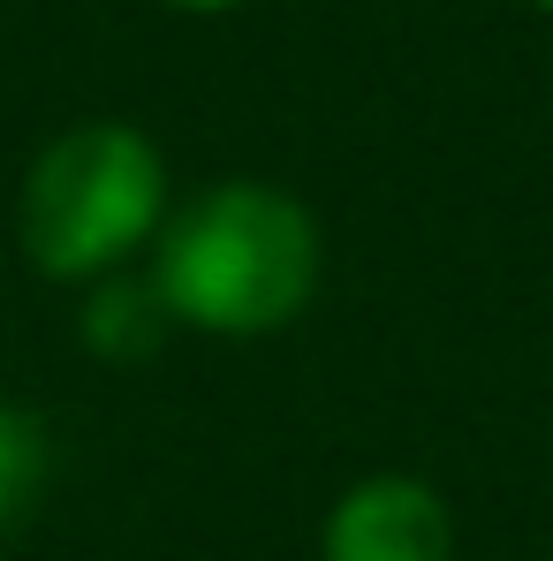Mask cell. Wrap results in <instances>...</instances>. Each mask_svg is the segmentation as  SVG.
Here are the masks:
<instances>
[{"instance_id": "obj_4", "label": "cell", "mask_w": 553, "mask_h": 561, "mask_svg": "<svg viewBox=\"0 0 553 561\" xmlns=\"http://www.w3.org/2000/svg\"><path fill=\"white\" fill-rule=\"evenodd\" d=\"M77 342L84 357L106 373H129V365H152L168 342H175V319L160 304V288L145 280V266L129 274H106L92 288H77Z\"/></svg>"}, {"instance_id": "obj_6", "label": "cell", "mask_w": 553, "mask_h": 561, "mask_svg": "<svg viewBox=\"0 0 553 561\" xmlns=\"http://www.w3.org/2000/svg\"><path fill=\"white\" fill-rule=\"evenodd\" d=\"M152 8H168V15H235L243 0H152Z\"/></svg>"}, {"instance_id": "obj_7", "label": "cell", "mask_w": 553, "mask_h": 561, "mask_svg": "<svg viewBox=\"0 0 553 561\" xmlns=\"http://www.w3.org/2000/svg\"><path fill=\"white\" fill-rule=\"evenodd\" d=\"M523 8H531V15H553V0H523Z\"/></svg>"}, {"instance_id": "obj_2", "label": "cell", "mask_w": 553, "mask_h": 561, "mask_svg": "<svg viewBox=\"0 0 553 561\" xmlns=\"http://www.w3.org/2000/svg\"><path fill=\"white\" fill-rule=\"evenodd\" d=\"M175 213V168L152 129L84 114L54 129L15 183V251L54 288H92L152 259Z\"/></svg>"}, {"instance_id": "obj_5", "label": "cell", "mask_w": 553, "mask_h": 561, "mask_svg": "<svg viewBox=\"0 0 553 561\" xmlns=\"http://www.w3.org/2000/svg\"><path fill=\"white\" fill-rule=\"evenodd\" d=\"M46 485H54V425H46V410L0 394V539L46 501Z\"/></svg>"}, {"instance_id": "obj_1", "label": "cell", "mask_w": 553, "mask_h": 561, "mask_svg": "<svg viewBox=\"0 0 553 561\" xmlns=\"http://www.w3.org/2000/svg\"><path fill=\"white\" fill-rule=\"evenodd\" d=\"M145 280L160 288L175 334L266 342L288 334L326 288V228L274 175H220L175 197Z\"/></svg>"}, {"instance_id": "obj_3", "label": "cell", "mask_w": 553, "mask_h": 561, "mask_svg": "<svg viewBox=\"0 0 553 561\" xmlns=\"http://www.w3.org/2000/svg\"><path fill=\"white\" fill-rule=\"evenodd\" d=\"M319 561H456V508L417 470H365L326 501Z\"/></svg>"}]
</instances>
